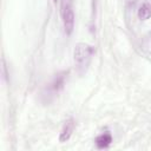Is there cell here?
<instances>
[{
    "mask_svg": "<svg viewBox=\"0 0 151 151\" xmlns=\"http://www.w3.org/2000/svg\"><path fill=\"white\" fill-rule=\"evenodd\" d=\"M96 50L93 46L85 44V42H79L74 47L73 57H74V63L77 66V71L79 74H84L92 60V57L94 54Z\"/></svg>",
    "mask_w": 151,
    "mask_h": 151,
    "instance_id": "cell-1",
    "label": "cell"
},
{
    "mask_svg": "<svg viewBox=\"0 0 151 151\" xmlns=\"http://www.w3.org/2000/svg\"><path fill=\"white\" fill-rule=\"evenodd\" d=\"M60 15L63 19L65 33L70 35L74 28L73 0H60Z\"/></svg>",
    "mask_w": 151,
    "mask_h": 151,
    "instance_id": "cell-2",
    "label": "cell"
},
{
    "mask_svg": "<svg viewBox=\"0 0 151 151\" xmlns=\"http://www.w3.org/2000/svg\"><path fill=\"white\" fill-rule=\"evenodd\" d=\"M73 130H74V122H73V119L66 120L65 124H64V126H63V129H61V131H60L59 142H61V143L67 142V140L71 138Z\"/></svg>",
    "mask_w": 151,
    "mask_h": 151,
    "instance_id": "cell-3",
    "label": "cell"
},
{
    "mask_svg": "<svg viewBox=\"0 0 151 151\" xmlns=\"http://www.w3.org/2000/svg\"><path fill=\"white\" fill-rule=\"evenodd\" d=\"M111 143H112V136L110 132H104L96 138V144L98 149H106L110 146Z\"/></svg>",
    "mask_w": 151,
    "mask_h": 151,
    "instance_id": "cell-4",
    "label": "cell"
},
{
    "mask_svg": "<svg viewBox=\"0 0 151 151\" xmlns=\"http://www.w3.org/2000/svg\"><path fill=\"white\" fill-rule=\"evenodd\" d=\"M65 76H66V72L58 74V76L53 79V81H52V84H51V88H52L54 92H58L59 90H61V88L64 87V84H65Z\"/></svg>",
    "mask_w": 151,
    "mask_h": 151,
    "instance_id": "cell-5",
    "label": "cell"
},
{
    "mask_svg": "<svg viewBox=\"0 0 151 151\" xmlns=\"http://www.w3.org/2000/svg\"><path fill=\"white\" fill-rule=\"evenodd\" d=\"M150 17H151V5L145 2L138 9V18L142 19V20H146Z\"/></svg>",
    "mask_w": 151,
    "mask_h": 151,
    "instance_id": "cell-6",
    "label": "cell"
},
{
    "mask_svg": "<svg viewBox=\"0 0 151 151\" xmlns=\"http://www.w3.org/2000/svg\"><path fill=\"white\" fill-rule=\"evenodd\" d=\"M53 2H57V0H53Z\"/></svg>",
    "mask_w": 151,
    "mask_h": 151,
    "instance_id": "cell-7",
    "label": "cell"
}]
</instances>
